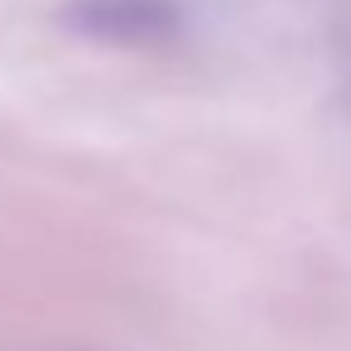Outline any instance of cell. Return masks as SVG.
<instances>
[{"label":"cell","instance_id":"cell-1","mask_svg":"<svg viewBox=\"0 0 351 351\" xmlns=\"http://www.w3.org/2000/svg\"><path fill=\"white\" fill-rule=\"evenodd\" d=\"M178 0H73L68 25L101 44H159L178 29Z\"/></svg>","mask_w":351,"mask_h":351}]
</instances>
